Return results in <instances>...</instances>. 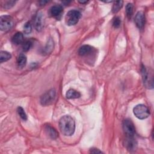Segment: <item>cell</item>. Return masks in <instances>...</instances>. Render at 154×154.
Returning <instances> with one entry per match:
<instances>
[{"label": "cell", "mask_w": 154, "mask_h": 154, "mask_svg": "<svg viewBox=\"0 0 154 154\" xmlns=\"http://www.w3.org/2000/svg\"><path fill=\"white\" fill-rule=\"evenodd\" d=\"M79 2L81 4H87L88 2V1H79Z\"/></svg>", "instance_id": "484cf974"}, {"label": "cell", "mask_w": 154, "mask_h": 154, "mask_svg": "<svg viewBox=\"0 0 154 154\" xmlns=\"http://www.w3.org/2000/svg\"><path fill=\"white\" fill-rule=\"evenodd\" d=\"M120 23H121V20L120 18L118 17H116L112 22V25L115 28H119L120 25Z\"/></svg>", "instance_id": "603a6c76"}, {"label": "cell", "mask_w": 154, "mask_h": 154, "mask_svg": "<svg viewBox=\"0 0 154 154\" xmlns=\"http://www.w3.org/2000/svg\"><path fill=\"white\" fill-rule=\"evenodd\" d=\"M53 49H54V42L51 38H49L46 45L45 51L46 53H49L52 51Z\"/></svg>", "instance_id": "d6986e66"}, {"label": "cell", "mask_w": 154, "mask_h": 154, "mask_svg": "<svg viewBox=\"0 0 154 154\" xmlns=\"http://www.w3.org/2000/svg\"><path fill=\"white\" fill-rule=\"evenodd\" d=\"M133 112L135 117L141 120L147 118L150 115V112L148 108L143 104L136 105L134 108Z\"/></svg>", "instance_id": "7a4b0ae2"}, {"label": "cell", "mask_w": 154, "mask_h": 154, "mask_svg": "<svg viewBox=\"0 0 154 154\" xmlns=\"http://www.w3.org/2000/svg\"><path fill=\"white\" fill-rule=\"evenodd\" d=\"M11 57V54L7 51H1L0 53V62L3 63L8 61Z\"/></svg>", "instance_id": "2e32d148"}, {"label": "cell", "mask_w": 154, "mask_h": 154, "mask_svg": "<svg viewBox=\"0 0 154 154\" xmlns=\"http://www.w3.org/2000/svg\"><path fill=\"white\" fill-rule=\"evenodd\" d=\"M81 16V13L76 10H72L67 12L65 17V21L69 26L76 24Z\"/></svg>", "instance_id": "3957f363"}, {"label": "cell", "mask_w": 154, "mask_h": 154, "mask_svg": "<svg viewBox=\"0 0 154 154\" xmlns=\"http://www.w3.org/2000/svg\"><path fill=\"white\" fill-rule=\"evenodd\" d=\"M55 97V90L51 88L44 93L40 98V103L43 106H48L51 104Z\"/></svg>", "instance_id": "277c9868"}, {"label": "cell", "mask_w": 154, "mask_h": 154, "mask_svg": "<svg viewBox=\"0 0 154 154\" xmlns=\"http://www.w3.org/2000/svg\"><path fill=\"white\" fill-rule=\"evenodd\" d=\"M92 51V47L89 45H83L78 50V54L81 56H84L90 54Z\"/></svg>", "instance_id": "7c38bea8"}, {"label": "cell", "mask_w": 154, "mask_h": 154, "mask_svg": "<svg viewBox=\"0 0 154 154\" xmlns=\"http://www.w3.org/2000/svg\"><path fill=\"white\" fill-rule=\"evenodd\" d=\"M26 63V57L23 54H20L17 60V64L18 67L23 68L25 66Z\"/></svg>", "instance_id": "5bb4252c"}, {"label": "cell", "mask_w": 154, "mask_h": 154, "mask_svg": "<svg viewBox=\"0 0 154 154\" xmlns=\"http://www.w3.org/2000/svg\"><path fill=\"white\" fill-rule=\"evenodd\" d=\"M31 25L29 22H27L25 23L23 26V32L25 34H29L31 32Z\"/></svg>", "instance_id": "7402d4cb"}, {"label": "cell", "mask_w": 154, "mask_h": 154, "mask_svg": "<svg viewBox=\"0 0 154 154\" xmlns=\"http://www.w3.org/2000/svg\"><path fill=\"white\" fill-rule=\"evenodd\" d=\"M123 129L126 136L134 137L135 128L132 122L129 119H125L123 122Z\"/></svg>", "instance_id": "8992f818"}, {"label": "cell", "mask_w": 154, "mask_h": 154, "mask_svg": "<svg viewBox=\"0 0 154 154\" xmlns=\"http://www.w3.org/2000/svg\"><path fill=\"white\" fill-rule=\"evenodd\" d=\"M18 114L19 115V116L23 120H26L27 119V116L25 113V112L24 111V109H23L22 107L21 106H19L17 109Z\"/></svg>", "instance_id": "44dd1931"}, {"label": "cell", "mask_w": 154, "mask_h": 154, "mask_svg": "<svg viewBox=\"0 0 154 154\" xmlns=\"http://www.w3.org/2000/svg\"><path fill=\"white\" fill-rule=\"evenodd\" d=\"M124 145L127 150L131 152L135 150L137 148V143L133 137L126 136V138L124 141Z\"/></svg>", "instance_id": "52a82bcc"}, {"label": "cell", "mask_w": 154, "mask_h": 154, "mask_svg": "<svg viewBox=\"0 0 154 154\" xmlns=\"http://www.w3.org/2000/svg\"><path fill=\"white\" fill-rule=\"evenodd\" d=\"M23 42V35L20 32H16L12 37V42L15 45H19Z\"/></svg>", "instance_id": "4fadbf2b"}, {"label": "cell", "mask_w": 154, "mask_h": 154, "mask_svg": "<svg viewBox=\"0 0 154 154\" xmlns=\"http://www.w3.org/2000/svg\"><path fill=\"white\" fill-rule=\"evenodd\" d=\"M135 23L136 24V26L139 29H141L143 28L145 23V17L144 13L142 11L138 12L135 15Z\"/></svg>", "instance_id": "9c48e42d"}, {"label": "cell", "mask_w": 154, "mask_h": 154, "mask_svg": "<svg viewBox=\"0 0 154 154\" xmlns=\"http://www.w3.org/2000/svg\"><path fill=\"white\" fill-rule=\"evenodd\" d=\"M123 3V2L122 1H115L112 5V12L113 13H116L117 12H118L120 10V8L122 7Z\"/></svg>", "instance_id": "e0dca14e"}, {"label": "cell", "mask_w": 154, "mask_h": 154, "mask_svg": "<svg viewBox=\"0 0 154 154\" xmlns=\"http://www.w3.org/2000/svg\"><path fill=\"white\" fill-rule=\"evenodd\" d=\"M14 23L13 18L8 15L2 16L0 17V29L3 31L10 30Z\"/></svg>", "instance_id": "5b68a950"}, {"label": "cell", "mask_w": 154, "mask_h": 154, "mask_svg": "<svg viewBox=\"0 0 154 154\" xmlns=\"http://www.w3.org/2000/svg\"><path fill=\"white\" fill-rule=\"evenodd\" d=\"M63 8L61 5H55L52 6L50 9V13L52 16L57 17L63 13Z\"/></svg>", "instance_id": "30bf717a"}, {"label": "cell", "mask_w": 154, "mask_h": 154, "mask_svg": "<svg viewBox=\"0 0 154 154\" xmlns=\"http://www.w3.org/2000/svg\"><path fill=\"white\" fill-rule=\"evenodd\" d=\"M15 1H8L5 3V5H4V7L5 8H10L15 4Z\"/></svg>", "instance_id": "cb8c5ba5"}, {"label": "cell", "mask_w": 154, "mask_h": 154, "mask_svg": "<svg viewBox=\"0 0 154 154\" xmlns=\"http://www.w3.org/2000/svg\"><path fill=\"white\" fill-rule=\"evenodd\" d=\"M45 131L46 134L52 139H55L58 136V132L54 129L53 127L51 126L50 125H46L45 126Z\"/></svg>", "instance_id": "8fae6325"}, {"label": "cell", "mask_w": 154, "mask_h": 154, "mask_svg": "<svg viewBox=\"0 0 154 154\" xmlns=\"http://www.w3.org/2000/svg\"><path fill=\"white\" fill-rule=\"evenodd\" d=\"M59 128L63 135L66 136H70L75 132V121L72 117L66 115L60 119L59 122Z\"/></svg>", "instance_id": "6da1fadb"}, {"label": "cell", "mask_w": 154, "mask_h": 154, "mask_svg": "<svg viewBox=\"0 0 154 154\" xmlns=\"http://www.w3.org/2000/svg\"><path fill=\"white\" fill-rule=\"evenodd\" d=\"M34 25L35 29L37 31H40L43 26V14L39 11L38 12L34 20Z\"/></svg>", "instance_id": "ba28073f"}, {"label": "cell", "mask_w": 154, "mask_h": 154, "mask_svg": "<svg viewBox=\"0 0 154 154\" xmlns=\"http://www.w3.org/2000/svg\"><path fill=\"white\" fill-rule=\"evenodd\" d=\"M80 96H81V94L78 91L73 89H70L66 93V97L69 99H77V98H79Z\"/></svg>", "instance_id": "9a60e30c"}, {"label": "cell", "mask_w": 154, "mask_h": 154, "mask_svg": "<svg viewBox=\"0 0 154 154\" xmlns=\"http://www.w3.org/2000/svg\"><path fill=\"white\" fill-rule=\"evenodd\" d=\"M32 42L29 40H27V41H25L22 44V49L23 51L25 52H26L28 51H29L31 48L32 47Z\"/></svg>", "instance_id": "ffe728a7"}, {"label": "cell", "mask_w": 154, "mask_h": 154, "mask_svg": "<svg viewBox=\"0 0 154 154\" xmlns=\"http://www.w3.org/2000/svg\"><path fill=\"white\" fill-rule=\"evenodd\" d=\"M90 152L91 153H102V151H100L98 149H96V148L91 149L90 150Z\"/></svg>", "instance_id": "d4e9b609"}, {"label": "cell", "mask_w": 154, "mask_h": 154, "mask_svg": "<svg viewBox=\"0 0 154 154\" xmlns=\"http://www.w3.org/2000/svg\"><path fill=\"white\" fill-rule=\"evenodd\" d=\"M126 13L127 17L130 19L133 14V5L131 3H128L126 6Z\"/></svg>", "instance_id": "ac0fdd59"}]
</instances>
